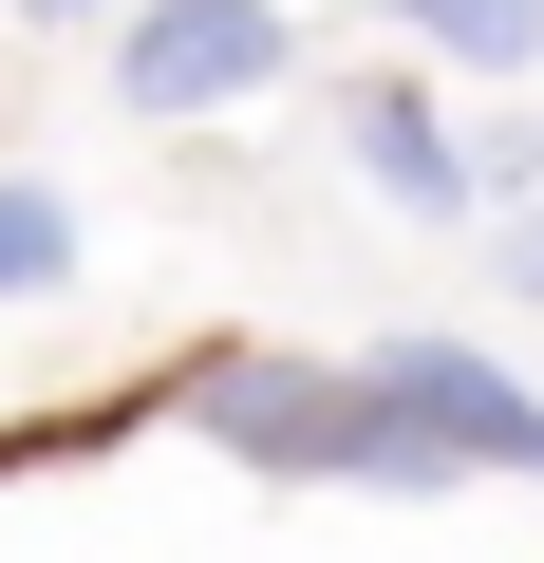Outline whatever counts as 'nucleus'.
<instances>
[{
    "instance_id": "f257e3e1",
    "label": "nucleus",
    "mask_w": 544,
    "mask_h": 563,
    "mask_svg": "<svg viewBox=\"0 0 544 563\" xmlns=\"http://www.w3.org/2000/svg\"><path fill=\"white\" fill-rule=\"evenodd\" d=\"M376 395V488H451V470H544V395H507L469 339H395L357 357Z\"/></svg>"
},
{
    "instance_id": "f03ea898",
    "label": "nucleus",
    "mask_w": 544,
    "mask_h": 563,
    "mask_svg": "<svg viewBox=\"0 0 544 563\" xmlns=\"http://www.w3.org/2000/svg\"><path fill=\"white\" fill-rule=\"evenodd\" d=\"M244 470H301V488H376V395L357 376H320V357H207V395H188Z\"/></svg>"
},
{
    "instance_id": "7ed1b4c3",
    "label": "nucleus",
    "mask_w": 544,
    "mask_h": 563,
    "mask_svg": "<svg viewBox=\"0 0 544 563\" xmlns=\"http://www.w3.org/2000/svg\"><path fill=\"white\" fill-rule=\"evenodd\" d=\"M263 76H282V20H263V0H169L132 38V113H225Z\"/></svg>"
},
{
    "instance_id": "20e7f679",
    "label": "nucleus",
    "mask_w": 544,
    "mask_h": 563,
    "mask_svg": "<svg viewBox=\"0 0 544 563\" xmlns=\"http://www.w3.org/2000/svg\"><path fill=\"white\" fill-rule=\"evenodd\" d=\"M357 169H376L395 207H451V132H432L413 95H357Z\"/></svg>"
},
{
    "instance_id": "39448f33",
    "label": "nucleus",
    "mask_w": 544,
    "mask_h": 563,
    "mask_svg": "<svg viewBox=\"0 0 544 563\" xmlns=\"http://www.w3.org/2000/svg\"><path fill=\"white\" fill-rule=\"evenodd\" d=\"M38 282H76V207L57 188H0V301H38Z\"/></svg>"
},
{
    "instance_id": "423d86ee",
    "label": "nucleus",
    "mask_w": 544,
    "mask_h": 563,
    "mask_svg": "<svg viewBox=\"0 0 544 563\" xmlns=\"http://www.w3.org/2000/svg\"><path fill=\"white\" fill-rule=\"evenodd\" d=\"M395 20H432L451 57H507V38H525V0H395Z\"/></svg>"
}]
</instances>
